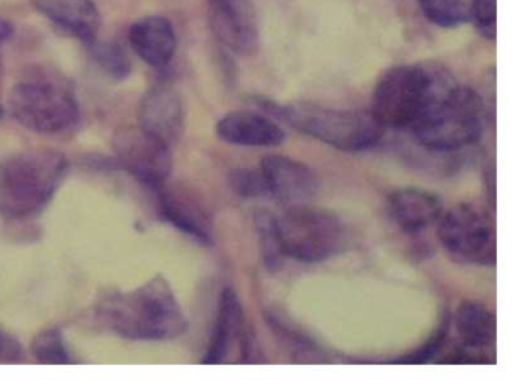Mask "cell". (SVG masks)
Returning a JSON list of instances; mask_svg holds the SVG:
<instances>
[{
	"label": "cell",
	"instance_id": "1",
	"mask_svg": "<svg viewBox=\"0 0 512 380\" xmlns=\"http://www.w3.org/2000/svg\"><path fill=\"white\" fill-rule=\"evenodd\" d=\"M100 313L107 326L127 340H173L188 329L181 304L161 275L130 292L109 296L101 302Z\"/></svg>",
	"mask_w": 512,
	"mask_h": 380
},
{
	"label": "cell",
	"instance_id": "2",
	"mask_svg": "<svg viewBox=\"0 0 512 380\" xmlns=\"http://www.w3.org/2000/svg\"><path fill=\"white\" fill-rule=\"evenodd\" d=\"M68 160L55 149H26L0 163V214L26 220L43 212L58 193Z\"/></svg>",
	"mask_w": 512,
	"mask_h": 380
},
{
	"label": "cell",
	"instance_id": "3",
	"mask_svg": "<svg viewBox=\"0 0 512 380\" xmlns=\"http://www.w3.org/2000/svg\"><path fill=\"white\" fill-rule=\"evenodd\" d=\"M455 85L454 77L439 65H398L377 82L370 112L385 130H410L428 106Z\"/></svg>",
	"mask_w": 512,
	"mask_h": 380
},
{
	"label": "cell",
	"instance_id": "4",
	"mask_svg": "<svg viewBox=\"0 0 512 380\" xmlns=\"http://www.w3.org/2000/svg\"><path fill=\"white\" fill-rule=\"evenodd\" d=\"M8 109L23 128L47 136L65 133L80 121L79 100L70 80L47 70L25 74L11 89Z\"/></svg>",
	"mask_w": 512,
	"mask_h": 380
},
{
	"label": "cell",
	"instance_id": "5",
	"mask_svg": "<svg viewBox=\"0 0 512 380\" xmlns=\"http://www.w3.org/2000/svg\"><path fill=\"white\" fill-rule=\"evenodd\" d=\"M485 122L487 107L481 95L457 83L433 101L409 131L422 148L446 154L478 142Z\"/></svg>",
	"mask_w": 512,
	"mask_h": 380
},
{
	"label": "cell",
	"instance_id": "6",
	"mask_svg": "<svg viewBox=\"0 0 512 380\" xmlns=\"http://www.w3.org/2000/svg\"><path fill=\"white\" fill-rule=\"evenodd\" d=\"M259 106L289 122L290 127L299 133L344 152L373 148L385 131L373 113L364 110L329 109L305 103L280 106L271 100H260Z\"/></svg>",
	"mask_w": 512,
	"mask_h": 380
},
{
	"label": "cell",
	"instance_id": "7",
	"mask_svg": "<svg viewBox=\"0 0 512 380\" xmlns=\"http://www.w3.org/2000/svg\"><path fill=\"white\" fill-rule=\"evenodd\" d=\"M284 254L302 263H319L335 256L344 244L340 218L328 209L299 203L278 217Z\"/></svg>",
	"mask_w": 512,
	"mask_h": 380
},
{
	"label": "cell",
	"instance_id": "8",
	"mask_svg": "<svg viewBox=\"0 0 512 380\" xmlns=\"http://www.w3.org/2000/svg\"><path fill=\"white\" fill-rule=\"evenodd\" d=\"M437 232L449 256L467 265H496V230L487 211L460 203L443 212L437 221Z\"/></svg>",
	"mask_w": 512,
	"mask_h": 380
},
{
	"label": "cell",
	"instance_id": "9",
	"mask_svg": "<svg viewBox=\"0 0 512 380\" xmlns=\"http://www.w3.org/2000/svg\"><path fill=\"white\" fill-rule=\"evenodd\" d=\"M116 163L154 193L169 182L172 148L139 125L122 127L112 140Z\"/></svg>",
	"mask_w": 512,
	"mask_h": 380
},
{
	"label": "cell",
	"instance_id": "10",
	"mask_svg": "<svg viewBox=\"0 0 512 380\" xmlns=\"http://www.w3.org/2000/svg\"><path fill=\"white\" fill-rule=\"evenodd\" d=\"M208 19L224 49L239 56L253 55L259 49V22L250 0H208Z\"/></svg>",
	"mask_w": 512,
	"mask_h": 380
},
{
	"label": "cell",
	"instance_id": "11",
	"mask_svg": "<svg viewBox=\"0 0 512 380\" xmlns=\"http://www.w3.org/2000/svg\"><path fill=\"white\" fill-rule=\"evenodd\" d=\"M160 212L167 223L203 245L214 242V221L205 203L191 191L163 185L154 191Z\"/></svg>",
	"mask_w": 512,
	"mask_h": 380
},
{
	"label": "cell",
	"instance_id": "12",
	"mask_svg": "<svg viewBox=\"0 0 512 380\" xmlns=\"http://www.w3.org/2000/svg\"><path fill=\"white\" fill-rule=\"evenodd\" d=\"M139 127L172 148L184 133L185 109L181 94L169 85L149 89L140 100Z\"/></svg>",
	"mask_w": 512,
	"mask_h": 380
},
{
	"label": "cell",
	"instance_id": "13",
	"mask_svg": "<svg viewBox=\"0 0 512 380\" xmlns=\"http://www.w3.org/2000/svg\"><path fill=\"white\" fill-rule=\"evenodd\" d=\"M260 172L268 185L269 196L290 205L307 203L316 196L320 181L314 170L301 161L284 155H268L260 164Z\"/></svg>",
	"mask_w": 512,
	"mask_h": 380
},
{
	"label": "cell",
	"instance_id": "14",
	"mask_svg": "<svg viewBox=\"0 0 512 380\" xmlns=\"http://www.w3.org/2000/svg\"><path fill=\"white\" fill-rule=\"evenodd\" d=\"M389 218L407 235H419L436 226L443 214V202L437 194L421 188H401L388 197Z\"/></svg>",
	"mask_w": 512,
	"mask_h": 380
},
{
	"label": "cell",
	"instance_id": "15",
	"mask_svg": "<svg viewBox=\"0 0 512 380\" xmlns=\"http://www.w3.org/2000/svg\"><path fill=\"white\" fill-rule=\"evenodd\" d=\"M128 40L134 53L155 70L169 67L178 49V37L172 22L161 16L137 20L128 32Z\"/></svg>",
	"mask_w": 512,
	"mask_h": 380
},
{
	"label": "cell",
	"instance_id": "16",
	"mask_svg": "<svg viewBox=\"0 0 512 380\" xmlns=\"http://www.w3.org/2000/svg\"><path fill=\"white\" fill-rule=\"evenodd\" d=\"M32 7L56 28L91 46L100 32V13L92 0H32Z\"/></svg>",
	"mask_w": 512,
	"mask_h": 380
},
{
	"label": "cell",
	"instance_id": "17",
	"mask_svg": "<svg viewBox=\"0 0 512 380\" xmlns=\"http://www.w3.org/2000/svg\"><path fill=\"white\" fill-rule=\"evenodd\" d=\"M223 142L247 148H275L286 140L284 131L268 116L256 112H232L218 121Z\"/></svg>",
	"mask_w": 512,
	"mask_h": 380
},
{
	"label": "cell",
	"instance_id": "18",
	"mask_svg": "<svg viewBox=\"0 0 512 380\" xmlns=\"http://www.w3.org/2000/svg\"><path fill=\"white\" fill-rule=\"evenodd\" d=\"M244 311L235 290L224 289L218 301L217 323L211 343L202 358L203 364H220L226 361L236 340H241L244 332Z\"/></svg>",
	"mask_w": 512,
	"mask_h": 380
},
{
	"label": "cell",
	"instance_id": "19",
	"mask_svg": "<svg viewBox=\"0 0 512 380\" xmlns=\"http://www.w3.org/2000/svg\"><path fill=\"white\" fill-rule=\"evenodd\" d=\"M454 325L470 349H484L496 340V317L479 302H461L454 314Z\"/></svg>",
	"mask_w": 512,
	"mask_h": 380
},
{
	"label": "cell",
	"instance_id": "20",
	"mask_svg": "<svg viewBox=\"0 0 512 380\" xmlns=\"http://www.w3.org/2000/svg\"><path fill=\"white\" fill-rule=\"evenodd\" d=\"M254 227H256L257 239H259L260 251H262L266 268L269 271H278L286 259L280 229H278V217L265 209L257 211L254 214Z\"/></svg>",
	"mask_w": 512,
	"mask_h": 380
},
{
	"label": "cell",
	"instance_id": "21",
	"mask_svg": "<svg viewBox=\"0 0 512 380\" xmlns=\"http://www.w3.org/2000/svg\"><path fill=\"white\" fill-rule=\"evenodd\" d=\"M421 7L428 22L443 29H454L469 22V0H425Z\"/></svg>",
	"mask_w": 512,
	"mask_h": 380
},
{
	"label": "cell",
	"instance_id": "22",
	"mask_svg": "<svg viewBox=\"0 0 512 380\" xmlns=\"http://www.w3.org/2000/svg\"><path fill=\"white\" fill-rule=\"evenodd\" d=\"M31 353L41 364L67 365L73 362L64 334L58 328H47L35 335Z\"/></svg>",
	"mask_w": 512,
	"mask_h": 380
},
{
	"label": "cell",
	"instance_id": "23",
	"mask_svg": "<svg viewBox=\"0 0 512 380\" xmlns=\"http://www.w3.org/2000/svg\"><path fill=\"white\" fill-rule=\"evenodd\" d=\"M268 325L271 326L272 331L277 335L278 340L289 347L295 355L296 361L314 362L322 361L319 349L310 338L302 335L301 332L296 331L293 326L287 325L286 320L278 317L277 314L271 313L266 316Z\"/></svg>",
	"mask_w": 512,
	"mask_h": 380
},
{
	"label": "cell",
	"instance_id": "24",
	"mask_svg": "<svg viewBox=\"0 0 512 380\" xmlns=\"http://www.w3.org/2000/svg\"><path fill=\"white\" fill-rule=\"evenodd\" d=\"M92 61L110 79L121 82L131 74V61L125 50L118 44L98 43L94 41L91 46Z\"/></svg>",
	"mask_w": 512,
	"mask_h": 380
},
{
	"label": "cell",
	"instance_id": "25",
	"mask_svg": "<svg viewBox=\"0 0 512 380\" xmlns=\"http://www.w3.org/2000/svg\"><path fill=\"white\" fill-rule=\"evenodd\" d=\"M229 185L242 199H259L269 196L268 185L260 169H235L230 172Z\"/></svg>",
	"mask_w": 512,
	"mask_h": 380
},
{
	"label": "cell",
	"instance_id": "26",
	"mask_svg": "<svg viewBox=\"0 0 512 380\" xmlns=\"http://www.w3.org/2000/svg\"><path fill=\"white\" fill-rule=\"evenodd\" d=\"M449 326H451V316L445 314L443 319L440 320V325L437 326L436 331L428 338L427 343L422 344L419 349L413 350V352L407 353V355L394 359L392 362L394 364H424V362L431 361L439 353V350L442 349Z\"/></svg>",
	"mask_w": 512,
	"mask_h": 380
},
{
	"label": "cell",
	"instance_id": "27",
	"mask_svg": "<svg viewBox=\"0 0 512 380\" xmlns=\"http://www.w3.org/2000/svg\"><path fill=\"white\" fill-rule=\"evenodd\" d=\"M469 22L485 40H496L497 5L496 0H469Z\"/></svg>",
	"mask_w": 512,
	"mask_h": 380
},
{
	"label": "cell",
	"instance_id": "28",
	"mask_svg": "<svg viewBox=\"0 0 512 380\" xmlns=\"http://www.w3.org/2000/svg\"><path fill=\"white\" fill-rule=\"evenodd\" d=\"M23 359H25V349L20 341L14 335L0 329V362L14 364V362H22Z\"/></svg>",
	"mask_w": 512,
	"mask_h": 380
},
{
	"label": "cell",
	"instance_id": "29",
	"mask_svg": "<svg viewBox=\"0 0 512 380\" xmlns=\"http://www.w3.org/2000/svg\"><path fill=\"white\" fill-rule=\"evenodd\" d=\"M14 28L11 23H8L7 20L0 19V46L2 44L7 43L11 37H13Z\"/></svg>",
	"mask_w": 512,
	"mask_h": 380
},
{
	"label": "cell",
	"instance_id": "30",
	"mask_svg": "<svg viewBox=\"0 0 512 380\" xmlns=\"http://www.w3.org/2000/svg\"><path fill=\"white\" fill-rule=\"evenodd\" d=\"M5 110L4 107L0 106V119L4 118Z\"/></svg>",
	"mask_w": 512,
	"mask_h": 380
},
{
	"label": "cell",
	"instance_id": "31",
	"mask_svg": "<svg viewBox=\"0 0 512 380\" xmlns=\"http://www.w3.org/2000/svg\"><path fill=\"white\" fill-rule=\"evenodd\" d=\"M419 4H422V2H425V0H418Z\"/></svg>",
	"mask_w": 512,
	"mask_h": 380
}]
</instances>
